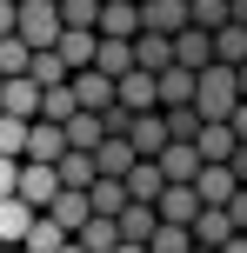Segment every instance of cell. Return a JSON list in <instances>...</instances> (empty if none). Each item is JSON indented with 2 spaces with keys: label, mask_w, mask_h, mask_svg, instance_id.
Listing matches in <instances>:
<instances>
[{
  "label": "cell",
  "mask_w": 247,
  "mask_h": 253,
  "mask_svg": "<svg viewBox=\"0 0 247 253\" xmlns=\"http://www.w3.org/2000/svg\"><path fill=\"white\" fill-rule=\"evenodd\" d=\"M241 100H247V93H241V67H234V60H207V67H200L194 107H200L207 120H234V107H241Z\"/></svg>",
  "instance_id": "cell-1"
},
{
  "label": "cell",
  "mask_w": 247,
  "mask_h": 253,
  "mask_svg": "<svg viewBox=\"0 0 247 253\" xmlns=\"http://www.w3.org/2000/svg\"><path fill=\"white\" fill-rule=\"evenodd\" d=\"M160 233V200H127L120 207V247H154Z\"/></svg>",
  "instance_id": "cell-2"
},
{
  "label": "cell",
  "mask_w": 247,
  "mask_h": 253,
  "mask_svg": "<svg viewBox=\"0 0 247 253\" xmlns=\"http://www.w3.org/2000/svg\"><path fill=\"white\" fill-rule=\"evenodd\" d=\"M0 107L20 120H40V107H47V87H40L34 74H7V87H0Z\"/></svg>",
  "instance_id": "cell-3"
},
{
  "label": "cell",
  "mask_w": 247,
  "mask_h": 253,
  "mask_svg": "<svg viewBox=\"0 0 247 253\" xmlns=\"http://www.w3.org/2000/svg\"><path fill=\"white\" fill-rule=\"evenodd\" d=\"M60 187H67V180H60V160H20V193L34 207H53Z\"/></svg>",
  "instance_id": "cell-4"
},
{
  "label": "cell",
  "mask_w": 247,
  "mask_h": 253,
  "mask_svg": "<svg viewBox=\"0 0 247 253\" xmlns=\"http://www.w3.org/2000/svg\"><path fill=\"white\" fill-rule=\"evenodd\" d=\"M134 60H141L147 74H167V67L181 60V53H174V34H160V27H141V34H134Z\"/></svg>",
  "instance_id": "cell-5"
},
{
  "label": "cell",
  "mask_w": 247,
  "mask_h": 253,
  "mask_svg": "<svg viewBox=\"0 0 247 253\" xmlns=\"http://www.w3.org/2000/svg\"><path fill=\"white\" fill-rule=\"evenodd\" d=\"M40 220V207L27 193H0V240H27V227Z\"/></svg>",
  "instance_id": "cell-6"
},
{
  "label": "cell",
  "mask_w": 247,
  "mask_h": 253,
  "mask_svg": "<svg viewBox=\"0 0 247 253\" xmlns=\"http://www.w3.org/2000/svg\"><path fill=\"white\" fill-rule=\"evenodd\" d=\"M194 187H200V200H207V207H227V200H234V187H241V173H234L227 160H207Z\"/></svg>",
  "instance_id": "cell-7"
},
{
  "label": "cell",
  "mask_w": 247,
  "mask_h": 253,
  "mask_svg": "<svg viewBox=\"0 0 247 253\" xmlns=\"http://www.w3.org/2000/svg\"><path fill=\"white\" fill-rule=\"evenodd\" d=\"M120 107H160V74H147V67H127L120 74Z\"/></svg>",
  "instance_id": "cell-8"
},
{
  "label": "cell",
  "mask_w": 247,
  "mask_h": 253,
  "mask_svg": "<svg viewBox=\"0 0 247 253\" xmlns=\"http://www.w3.org/2000/svg\"><path fill=\"white\" fill-rule=\"evenodd\" d=\"M127 133H134V147H141V153H154V160H160V147L174 140V133H167V114H160V107H141Z\"/></svg>",
  "instance_id": "cell-9"
},
{
  "label": "cell",
  "mask_w": 247,
  "mask_h": 253,
  "mask_svg": "<svg viewBox=\"0 0 247 253\" xmlns=\"http://www.w3.org/2000/svg\"><path fill=\"white\" fill-rule=\"evenodd\" d=\"M194 87H200V67L174 60L167 74H160V107H187V100H194Z\"/></svg>",
  "instance_id": "cell-10"
},
{
  "label": "cell",
  "mask_w": 247,
  "mask_h": 253,
  "mask_svg": "<svg viewBox=\"0 0 247 253\" xmlns=\"http://www.w3.org/2000/svg\"><path fill=\"white\" fill-rule=\"evenodd\" d=\"M234 240V213L227 207H200L194 213V247H227Z\"/></svg>",
  "instance_id": "cell-11"
},
{
  "label": "cell",
  "mask_w": 247,
  "mask_h": 253,
  "mask_svg": "<svg viewBox=\"0 0 247 253\" xmlns=\"http://www.w3.org/2000/svg\"><path fill=\"white\" fill-rule=\"evenodd\" d=\"M94 153H100V173H120V180L134 173V160H141V147H134V133H107V140H100Z\"/></svg>",
  "instance_id": "cell-12"
},
{
  "label": "cell",
  "mask_w": 247,
  "mask_h": 253,
  "mask_svg": "<svg viewBox=\"0 0 247 253\" xmlns=\"http://www.w3.org/2000/svg\"><path fill=\"white\" fill-rule=\"evenodd\" d=\"M67 240H74V233L60 227V213H53V207H40V220L27 227V240H20V247H34V253H60Z\"/></svg>",
  "instance_id": "cell-13"
},
{
  "label": "cell",
  "mask_w": 247,
  "mask_h": 253,
  "mask_svg": "<svg viewBox=\"0 0 247 253\" xmlns=\"http://www.w3.org/2000/svg\"><path fill=\"white\" fill-rule=\"evenodd\" d=\"M74 240L87 247V253H114V247H120V213H100V207H94V220L74 233Z\"/></svg>",
  "instance_id": "cell-14"
},
{
  "label": "cell",
  "mask_w": 247,
  "mask_h": 253,
  "mask_svg": "<svg viewBox=\"0 0 247 253\" xmlns=\"http://www.w3.org/2000/svg\"><path fill=\"white\" fill-rule=\"evenodd\" d=\"M141 27H147V13H141V0H107V7H100V34H141Z\"/></svg>",
  "instance_id": "cell-15"
},
{
  "label": "cell",
  "mask_w": 247,
  "mask_h": 253,
  "mask_svg": "<svg viewBox=\"0 0 247 253\" xmlns=\"http://www.w3.org/2000/svg\"><path fill=\"white\" fill-rule=\"evenodd\" d=\"M174 53H181L187 67H207V60H214V27H200V20L181 27V34H174Z\"/></svg>",
  "instance_id": "cell-16"
},
{
  "label": "cell",
  "mask_w": 247,
  "mask_h": 253,
  "mask_svg": "<svg viewBox=\"0 0 247 253\" xmlns=\"http://www.w3.org/2000/svg\"><path fill=\"white\" fill-rule=\"evenodd\" d=\"M94 67H107V74H127V67H141V60H134V40L127 34H100V53H94Z\"/></svg>",
  "instance_id": "cell-17"
},
{
  "label": "cell",
  "mask_w": 247,
  "mask_h": 253,
  "mask_svg": "<svg viewBox=\"0 0 247 253\" xmlns=\"http://www.w3.org/2000/svg\"><path fill=\"white\" fill-rule=\"evenodd\" d=\"M214 60H247V20H227V27H214Z\"/></svg>",
  "instance_id": "cell-18"
},
{
  "label": "cell",
  "mask_w": 247,
  "mask_h": 253,
  "mask_svg": "<svg viewBox=\"0 0 247 253\" xmlns=\"http://www.w3.org/2000/svg\"><path fill=\"white\" fill-rule=\"evenodd\" d=\"M27 126H34V120H20V114H7V107H0V153L27 160Z\"/></svg>",
  "instance_id": "cell-19"
},
{
  "label": "cell",
  "mask_w": 247,
  "mask_h": 253,
  "mask_svg": "<svg viewBox=\"0 0 247 253\" xmlns=\"http://www.w3.org/2000/svg\"><path fill=\"white\" fill-rule=\"evenodd\" d=\"M40 114H47V120H74V114H80V87H74V80L47 87V107H40Z\"/></svg>",
  "instance_id": "cell-20"
},
{
  "label": "cell",
  "mask_w": 247,
  "mask_h": 253,
  "mask_svg": "<svg viewBox=\"0 0 247 253\" xmlns=\"http://www.w3.org/2000/svg\"><path fill=\"white\" fill-rule=\"evenodd\" d=\"M187 247H194V227H187V220H160L154 253H187Z\"/></svg>",
  "instance_id": "cell-21"
},
{
  "label": "cell",
  "mask_w": 247,
  "mask_h": 253,
  "mask_svg": "<svg viewBox=\"0 0 247 253\" xmlns=\"http://www.w3.org/2000/svg\"><path fill=\"white\" fill-rule=\"evenodd\" d=\"M100 7L107 0H60V20L67 27H100Z\"/></svg>",
  "instance_id": "cell-22"
},
{
  "label": "cell",
  "mask_w": 247,
  "mask_h": 253,
  "mask_svg": "<svg viewBox=\"0 0 247 253\" xmlns=\"http://www.w3.org/2000/svg\"><path fill=\"white\" fill-rule=\"evenodd\" d=\"M194 20L200 27H227L234 20V0H194Z\"/></svg>",
  "instance_id": "cell-23"
},
{
  "label": "cell",
  "mask_w": 247,
  "mask_h": 253,
  "mask_svg": "<svg viewBox=\"0 0 247 253\" xmlns=\"http://www.w3.org/2000/svg\"><path fill=\"white\" fill-rule=\"evenodd\" d=\"M0 193H20V160L13 153H0Z\"/></svg>",
  "instance_id": "cell-24"
},
{
  "label": "cell",
  "mask_w": 247,
  "mask_h": 253,
  "mask_svg": "<svg viewBox=\"0 0 247 253\" xmlns=\"http://www.w3.org/2000/svg\"><path fill=\"white\" fill-rule=\"evenodd\" d=\"M227 213H234V233H247V180L234 187V200H227Z\"/></svg>",
  "instance_id": "cell-25"
},
{
  "label": "cell",
  "mask_w": 247,
  "mask_h": 253,
  "mask_svg": "<svg viewBox=\"0 0 247 253\" xmlns=\"http://www.w3.org/2000/svg\"><path fill=\"white\" fill-rule=\"evenodd\" d=\"M227 167H234V173L247 180V140H241V147H234V160H227Z\"/></svg>",
  "instance_id": "cell-26"
},
{
  "label": "cell",
  "mask_w": 247,
  "mask_h": 253,
  "mask_svg": "<svg viewBox=\"0 0 247 253\" xmlns=\"http://www.w3.org/2000/svg\"><path fill=\"white\" fill-rule=\"evenodd\" d=\"M234 133H241V140H247V100H241V107H234Z\"/></svg>",
  "instance_id": "cell-27"
},
{
  "label": "cell",
  "mask_w": 247,
  "mask_h": 253,
  "mask_svg": "<svg viewBox=\"0 0 247 253\" xmlns=\"http://www.w3.org/2000/svg\"><path fill=\"white\" fill-rule=\"evenodd\" d=\"M234 20H247V0H234Z\"/></svg>",
  "instance_id": "cell-28"
},
{
  "label": "cell",
  "mask_w": 247,
  "mask_h": 253,
  "mask_svg": "<svg viewBox=\"0 0 247 253\" xmlns=\"http://www.w3.org/2000/svg\"><path fill=\"white\" fill-rule=\"evenodd\" d=\"M241 93H247V60H241Z\"/></svg>",
  "instance_id": "cell-29"
},
{
  "label": "cell",
  "mask_w": 247,
  "mask_h": 253,
  "mask_svg": "<svg viewBox=\"0 0 247 253\" xmlns=\"http://www.w3.org/2000/svg\"><path fill=\"white\" fill-rule=\"evenodd\" d=\"M0 87H7V74H0Z\"/></svg>",
  "instance_id": "cell-30"
}]
</instances>
